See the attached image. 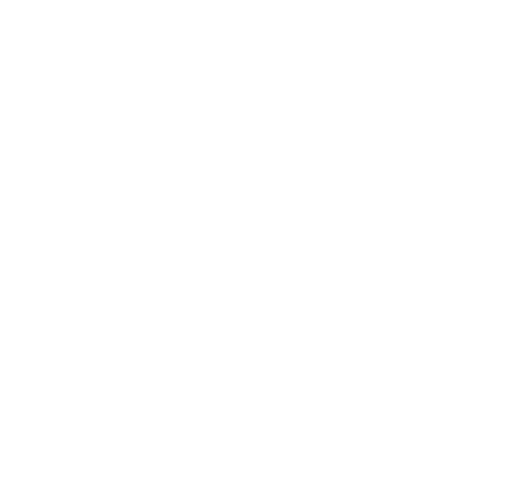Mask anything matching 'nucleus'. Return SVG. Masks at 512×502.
Here are the masks:
<instances>
[]
</instances>
